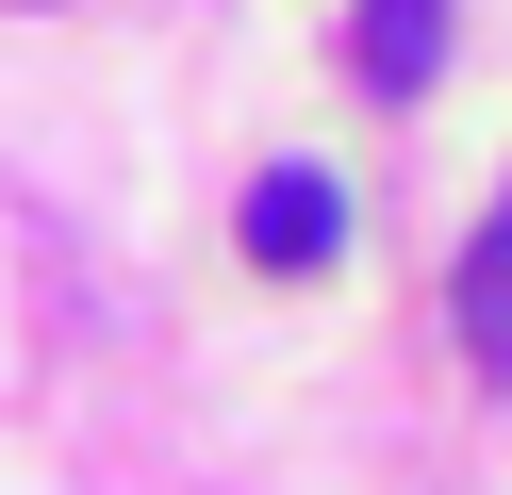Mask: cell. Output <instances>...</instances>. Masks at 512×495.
<instances>
[{"instance_id": "6da1fadb", "label": "cell", "mask_w": 512, "mask_h": 495, "mask_svg": "<svg viewBox=\"0 0 512 495\" xmlns=\"http://www.w3.org/2000/svg\"><path fill=\"white\" fill-rule=\"evenodd\" d=\"M331 248H347V182L331 165H265V182H248V264H265V281H314Z\"/></svg>"}, {"instance_id": "7a4b0ae2", "label": "cell", "mask_w": 512, "mask_h": 495, "mask_svg": "<svg viewBox=\"0 0 512 495\" xmlns=\"http://www.w3.org/2000/svg\"><path fill=\"white\" fill-rule=\"evenodd\" d=\"M446 314H463V363H496V380H512V198L479 215V248H463V281H446Z\"/></svg>"}, {"instance_id": "3957f363", "label": "cell", "mask_w": 512, "mask_h": 495, "mask_svg": "<svg viewBox=\"0 0 512 495\" xmlns=\"http://www.w3.org/2000/svg\"><path fill=\"white\" fill-rule=\"evenodd\" d=\"M430 66H446V0H364V83L413 99Z\"/></svg>"}]
</instances>
